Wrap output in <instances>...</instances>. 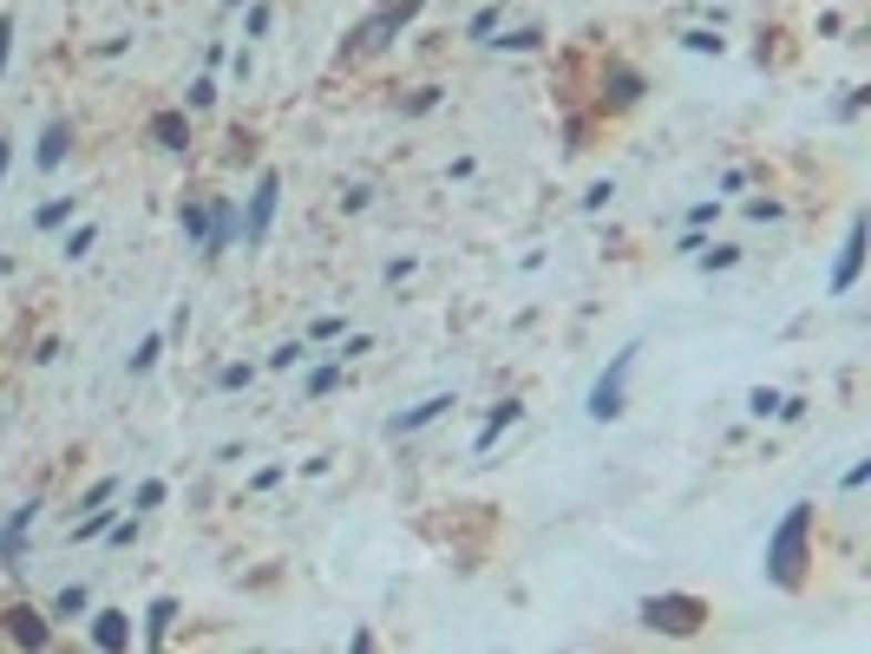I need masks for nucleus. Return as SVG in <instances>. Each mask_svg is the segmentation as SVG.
Wrapping results in <instances>:
<instances>
[{
    "label": "nucleus",
    "instance_id": "bb28decb",
    "mask_svg": "<svg viewBox=\"0 0 871 654\" xmlns=\"http://www.w3.org/2000/svg\"><path fill=\"white\" fill-rule=\"evenodd\" d=\"M164 505V485H157V478H145V485H139V510H157Z\"/></svg>",
    "mask_w": 871,
    "mask_h": 654
},
{
    "label": "nucleus",
    "instance_id": "9b49d317",
    "mask_svg": "<svg viewBox=\"0 0 871 654\" xmlns=\"http://www.w3.org/2000/svg\"><path fill=\"white\" fill-rule=\"evenodd\" d=\"M518 419H524V406H518V399H505V406H499V413H492V419L479 426V438H472V451H492V445H499V438H505L511 426H518Z\"/></svg>",
    "mask_w": 871,
    "mask_h": 654
},
{
    "label": "nucleus",
    "instance_id": "6e6552de",
    "mask_svg": "<svg viewBox=\"0 0 871 654\" xmlns=\"http://www.w3.org/2000/svg\"><path fill=\"white\" fill-rule=\"evenodd\" d=\"M7 635H13L20 648H47V642H53V629L40 622V609H7Z\"/></svg>",
    "mask_w": 871,
    "mask_h": 654
},
{
    "label": "nucleus",
    "instance_id": "b1692460",
    "mask_svg": "<svg viewBox=\"0 0 871 654\" xmlns=\"http://www.w3.org/2000/svg\"><path fill=\"white\" fill-rule=\"evenodd\" d=\"M537 40H544V33H537V27H518V33H505V40H499V46H511V53H531V46H537Z\"/></svg>",
    "mask_w": 871,
    "mask_h": 654
},
{
    "label": "nucleus",
    "instance_id": "f03ea898",
    "mask_svg": "<svg viewBox=\"0 0 871 654\" xmlns=\"http://www.w3.org/2000/svg\"><path fill=\"white\" fill-rule=\"evenodd\" d=\"M636 615H643L649 629H662V635H701L708 602H701V595H643Z\"/></svg>",
    "mask_w": 871,
    "mask_h": 654
},
{
    "label": "nucleus",
    "instance_id": "2f4dec72",
    "mask_svg": "<svg viewBox=\"0 0 871 654\" xmlns=\"http://www.w3.org/2000/svg\"><path fill=\"white\" fill-rule=\"evenodd\" d=\"M7 164H13V138H0V184H7Z\"/></svg>",
    "mask_w": 871,
    "mask_h": 654
},
{
    "label": "nucleus",
    "instance_id": "c756f323",
    "mask_svg": "<svg viewBox=\"0 0 871 654\" xmlns=\"http://www.w3.org/2000/svg\"><path fill=\"white\" fill-rule=\"evenodd\" d=\"M211 98H217V85H211V79H197V85H191V112H204Z\"/></svg>",
    "mask_w": 871,
    "mask_h": 654
},
{
    "label": "nucleus",
    "instance_id": "4468645a",
    "mask_svg": "<svg viewBox=\"0 0 871 654\" xmlns=\"http://www.w3.org/2000/svg\"><path fill=\"white\" fill-rule=\"evenodd\" d=\"M171 622H177V602H171V595H157V602L145 609V642H151V648L171 635Z\"/></svg>",
    "mask_w": 871,
    "mask_h": 654
},
{
    "label": "nucleus",
    "instance_id": "aec40b11",
    "mask_svg": "<svg viewBox=\"0 0 871 654\" xmlns=\"http://www.w3.org/2000/svg\"><path fill=\"white\" fill-rule=\"evenodd\" d=\"M92 242H99V229H92V222H79L73 236H66V256H73V262H85V256H92Z\"/></svg>",
    "mask_w": 871,
    "mask_h": 654
},
{
    "label": "nucleus",
    "instance_id": "20e7f679",
    "mask_svg": "<svg viewBox=\"0 0 871 654\" xmlns=\"http://www.w3.org/2000/svg\"><path fill=\"white\" fill-rule=\"evenodd\" d=\"M420 7H427V0H393V7H380V13L367 20L361 33H355V40L341 46V60H348V53H367V46H387V40H393V33H400V27H407V20H413Z\"/></svg>",
    "mask_w": 871,
    "mask_h": 654
},
{
    "label": "nucleus",
    "instance_id": "c85d7f7f",
    "mask_svg": "<svg viewBox=\"0 0 871 654\" xmlns=\"http://www.w3.org/2000/svg\"><path fill=\"white\" fill-rule=\"evenodd\" d=\"M53 609H60V615H79V609H85V589H60V602H53Z\"/></svg>",
    "mask_w": 871,
    "mask_h": 654
},
{
    "label": "nucleus",
    "instance_id": "7c9ffc66",
    "mask_svg": "<svg viewBox=\"0 0 871 654\" xmlns=\"http://www.w3.org/2000/svg\"><path fill=\"white\" fill-rule=\"evenodd\" d=\"M7 53H13V13H0V73H7Z\"/></svg>",
    "mask_w": 871,
    "mask_h": 654
},
{
    "label": "nucleus",
    "instance_id": "5701e85b",
    "mask_svg": "<svg viewBox=\"0 0 871 654\" xmlns=\"http://www.w3.org/2000/svg\"><path fill=\"white\" fill-rule=\"evenodd\" d=\"M773 406H780V393H773V386H754V393H747V413H760V419H767Z\"/></svg>",
    "mask_w": 871,
    "mask_h": 654
},
{
    "label": "nucleus",
    "instance_id": "7ed1b4c3",
    "mask_svg": "<svg viewBox=\"0 0 871 654\" xmlns=\"http://www.w3.org/2000/svg\"><path fill=\"white\" fill-rule=\"evenodd\" d=\"M636 354H643V347H623L616 361L596 373V386H590V406H583L590 419H616V413H623V386H629V373H636Z\"/></svg>",
    "mask_w": 871,
    "mask_h": 654
},
{
    "label": "nucleus",
    "instance_id": "ddd939ff",
    "mask_svg": "<svg viewBox=\"0 0 871 654\" xmlns=\"http://www.w3.org/2000/svg\"><path fill=\"white\" fill-rule=\"evenodd\" d=\"M92 642H99V648H125V642H132V622H125V615H119V609H105V615H99V622H92Z\"/></svg>",
    "mask_w": 871,
    "mask_h": 654
},
{
    "label": "nucleus",
    "instance_id": "f8f14e48",
    "mask_svg": "<svg viewBox=\"0 0 871 654\" xmlns=\"http://www.w3.org/2000/svg\"><path fill=\"white\" fill-rule=\"evenodd\" d=\"M151 138L164 150H191V125H184V112H157L151 118Z\"/></svg>",
    "mask_w": 871,
    "mask_h": 654
},
{
    "label": "nucleus",
    "instance_id": "423d86ee",
    "mask_svg": "<svg viewBox=\"0 0 871 654\" xmlns=\"http://www.w3.org/2000/svg\"><path fill=\"white\" fill-rule=\"evenodd\" d=\"M865 217H852V229H846V242H839V262H832V294H852V282H859V269H865Z\"/></svg>",
    "mask_w": 871,
    "mask_h": 654
},
{
    "label": "nucleus",
    "instance_id": "393cba45",
    "mask_svg": "<svg viewBox=\"0 0 871 654\" xmlns=\"http://www.w3.org/2000/svg\"><path fill=\"white\" fill-rule=\"evenodd\" d=\"M499 20H505L499 7H485V13H472V40H485V33H499Z\"/></svg>",
    "mask_w": 871,
    "mask_h": 654
},
{
    "label": "nucleus",
    "instance_id": "1a4fd4ad",
    "mask_svg": "<svg viewBox=\"0 0 871 654\" xmlns=\"http://www.w3.org/2000/svg\"><path fill=\"white\" fill-rule=\"evenodd\" d=\"M66 150H73V125H66V118H53V125L40 132V150H33V164H40V170H53V164H66Z\"/></svg>",
    "mask_w": 871,
    "mask_h": 654
},
{
    "label": "nucleus",
    "instance_id": "6ab92c4d",
    "mask_svg": "<svg viewBox=\"0 0 871 654\" xmlns=\"http://www.w3.org/2000/svg\"><path fill=\"white\" fill-rule=\"evenodd\" d=\"M157 354H164V334H145V341H139V354H132V373H151V366H157Z\"/></svg>",
    "mask_w": 871,
    "mask_h": 654
},
{
    "label": "nucleus",
    "instance_id": "a211bd4d",
    "mask_svg": "<svg viewBox=\"0 0 871 654\" xmlns=\"http://www.w3.org/2000/svg\"><path fill=\"white\" fill-rule=\"evenodd\" d=\"M112 523H119L112 510H105V505H92V517H79V523H73V537H79V543H85V537H105Z\"/></svg>",
    "mask_w": 871,
    "mask_h": 654
},
{
    "label": "nucleus",
    "instance_id": "4be33fe9",
    "mask_svg": "<svg viewBox=\"0 0 871 654\" xmlns=\"http://www.w3.org/2000/svg\"><path fill=\"white\" fill-rule=\"evenodd\" d=\"M66 217H73V197H60V204H47V210H40L33 222H40V229H60Z\"/></svg>",
    "mask_w": 871,
    "mask_h": 654
},
{
    "label": "nucleus",
    "instance_id": "dca6fc26",
    "mask_svg": "<svg viewBox=\"0 0 871 654\" xmlns=\"http://www.w3.org/2000/svg\"><path fill=\"white\" fill-rule=\"evenodd\" d=\"M609 98H616V105H636V98H643V79L629 73V66H616V73H609Z\"/></svg>",
    "mask_w": 871,
    "mask_h": 654
},
{
    "label": "nucleus",
    "instance_id": "39448f33",
    "mask_svg": "<svg viewBox=\"0 0 871 654\" xmlns=\"http://www.w3.org/2000/svg\"><path fill=\"white\" fill-rule=\"evenodd\" d=\"M276 204H283V177H276V170H263V177H256V190H249V210H243V236H249V242H263V236H269Z\"/></svg>",
    "mask_w": 871,
    "mask_h": 654
},
{
    "label": "nucleus",
    "instance_id": "a878e982",
    "mask_svg": "<svg viewBox=\"0 0 871 654\" xmlns=\"http://www.w3.org/2000/svg\"><path fill=\"white\" fill-rule=\"evenodd\" d=\"M112 498H119V478H99V485L85 491V510H92V505H112Z\"/></svg>",
    "mask_w": 871,
    "mask_h": 654
},
{
    "label": "nucleus",
    "instance_id": "2eb2a0df",
    "mask_svg": "<svg viewBox=\"0 0 871 654\" xmlns=\"http://www.w3.org/2000/svg\"><path fill=\"white\" fill-rule=\"evenodd\" d=\"M229 242H236V210H229V204H217V210H211V236H204V249H211V256H223Z\"/></svg>",
    "mask_w": 871,
    "mask_h": 654
},
{
    "label": "nucleus",
    "instance_id": "f3484780",
    "mask_svg": "<svg viewBox=\"0 0 871 654\" xmlns=\"http://www.w3.org/2000/svg\"><path fill=\"white\" fill-rule=\"evenodd\" d=\"M184 236H191V249H204V236H211V210L204 204H184Z\"/></svg>",
    "mask_w": 871,
    "mask_h": 654
},
{
    "label": "nucleus",
    "instance_id": "f257e3e1",
    "mask_svg": "<svg viewBox=\"0 0 871 654\" xmlns=\"http://www.w3.org/2000/svg\"><path fill=\"white\" fill-rule=\"evenodd\" d=\"M806 537H812V505H793L780 517V530L767 537V577L780 582V589L806 582Z\"/></svg>",
    "mask_w": 871,
    "mask_h": 654
},
{
    "label": "nucleus",
    "instance_id": "412c9836",
    "mask_svg": "<svg viewBox=\"0 0 871 654\" xmlns=\"http://www.w3.org/2000/svg\"><path fill=\"white\" fill-rule=\"evenodd\" d=\"M341 386V366H315L308 373V399H321V393H335Z\"/></svg>",
    "mask_w": 871,
    "mask_h": 654
},
{
    "label": "nucleus",
    "instance_id": "9d476101",
    "mask_svg": "<svg viewBox=\"0 0 871 654\" xmlns=\"http://www.w3.org/2000/svg\"><path fill=\"white\" fill-rule=\"evenodd\" d=\"M33 517H40V498H27V505L7 517V530H0V563H13V557H20V537L33 530Z\"/></svg>",
    "mask_w": 871,
    "mask_h": 654
},
{
    "label": "nucleus",
    "instance_id": "0eeeda50",
    "mask_svg": "<svg viewBox=\"0 0 871 654\" xmlns=\"http://www.w3.org/2000/svg\"><path fill=\"white\" fill-rule=\"evenodd\" d=\"M459 399L452 393H433V399H420V406H407V413H393L387 419V438H407V433H420V426H433V419H445Z\"/></svg>",
    "mask_w": 871,
    "mask_h": 654
},
{
    "label": "nucleus",
    "instance_id": "cd10ccee",
    "mask_svg": "<svg viewBox=\"0 0 871 654\" xmlns=\"http://www.w3.org/2000/svg\"><path fill=\"white\" fill-rule=\"evenodd\" d=\"M734 256H740V249H727V242H721V249H701V262H708V269H734Z\"/></svg>",
    "mask_w": 871,
    "mask_h": 654
}]
</instances>
